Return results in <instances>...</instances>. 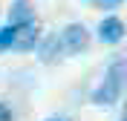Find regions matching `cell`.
I'll return each instance as SVG.
<instances>
[{
  "label": "cell",
  "mask_w": 127,
  "mask_h": 121,
  "mask_svg": "<svg viewBox=\"0 0 127 121\" xmlns=\"http://www.w3.org/2000/svg\"><path fill=\"white\" fill-rule=\"evenodd\" d=\"M124 38V23H121L119 17H104L101 23H98V40L101 43H119Z\"/></svg>",
  "instance_id": "obj_4"
},
{
  "label": "cell",
  "mask_w": 127,
  "mask_h": 121,
  "mask_svg": "<svg viewBox=\"0 0 127 121\" xmlns=\"http://www.w3.org/2000/svg\"><path fill=\"white\" fill-rule=\"evenodd\" d=\"M90 3H93L95 9H104V12H110V9H116L121 3V0H90Z\"/></svg>",
  "instance_id": "obj_8"
},
{
  "label": "cell",
  "mask_w": 127,
  "mask_h": 121,
  "mask_svg": "<svg viewBox=\"0 0 127 121\" xmlns=\"http://www.w3.org/2000/svg\"><path fill=\"white\" fill-rule=\"evenodd\" d=\"M46 121H69V118H58V115H55V118H46Z\"/></svg>",
  "instance_id": "obj_11"
},
{
  "label": "cell",
  "mask_w": 127,
  "mask_h": 121,
  "mask_svg": "<svg viewBox=\"0 0 127 121\" xmlns=\"http://www.w3.org/2000/svg\"><path fill=\"white\" fill-rule=\"evenodd\" d=\"M38 38H40V26L35 23V20L26 23V26H17L12 49H17V52H32V49L38 46Z\"/></svg>",
  "instance_id": "obj_3"
},
{
  "label": "cell",
  "mask_w": 127,
  "mask_h": 121,
  "mask_svg": "<svg viewBox=\"0 0 127 121\" xmlns=\"http://www.w3.org/2000/svg\"><path fill=\"white\" fill-rule=\"evenodd\" d=\"M64 55V46H61V35H46V38L38 43V58L43 64H55L58 58Z\"/></svg>",
  "instance_id": "obj_5"
},
{
  "label": "cell",
  "mask_w": 127,
  "mask_h": 121,
  "mask_svg": "<svg viewBox=\"0 0 127 121\" xmlns=\"http://www.w3.org/2000/svg\"><path fill=\"white\" fill-rule=\"evenodd\" d=\"M0 121H12V110H9L3 101H0Z\"/></svg>",
  "instance_id": "obj_9"
},
{
  "label": "cell",
  "mask_w": 127,
  "mask_h": 121,
  "mask_svg": "<svg viewBox=\"0 0 127 121\" xmlns=\"http://www.w3.org/2000/svg\"><path fill=\"white\" fill-rule=\"evenodd\" d=\"M121 121H127V101H124V113H121Z\"/></svg>",
  "instance_id": "obj_10"
},
{
  "label": "cell",
  "mask_w": 127,
  "mask_h": 121,
  "mask_svg": "<svg viewBox=\"0 0 127 121\" xmlns=\"http://www.w3.org/2000/svg\"><path fill=\"white\" fill-rule=\"evenodd\" d=\"M15 32H17V26H12V23L0 26V52L12 49V43H15Z\"/></svg>",
  "instance_id": "obj_7"
},
{
  "label": "cell",
  "mask_w": 127,
  "mask_h": 121,
  "mask_svg": "<svg viewBox=\"0 0 127 121\" xmlns=\"http://www.w3.org/2000/svg\"><path fill=\"white\" fill-rule=\"evenodd\" d=\"M35 20V9H32V0H15L9 6V23L12 26H26Z\"/></svg>",
  "instance_id": "obj_6"
},
{
  "label": "cell",
  "mask_w": 127,
  "mask_h": 121,
  "mask_svg": "<svg viewBox=\"0 0 127 121\" xmlns=\"http://www.w3.org/2000/svg\"><path fill=\"white\" fill-rule=\"evenodd\" d=\"M61 46L66 55H78L90 46V32L84 23H69L61 29Z\"/></svg>",
  "instance_id": "obj_2"
},
{
  "label": "cell",
  "mask_w": 127,
  "mask_h": 121,
  "mask_svg": "<svg viewBox=\"0 0 127 121\" xmlns=\"http://www.w3.org/2000/svg\"><path fill=\"white\" fill-rule=\"evenodd\" d=\"M124 87H127V61L121 58V61H113V64L107 66V75H104V81L95 87L93 101L101 104V107L116 104L121 98V92H124Z\"/></svg>",
  "instance_id": "obj_1"
}]
</instances>
